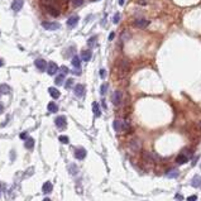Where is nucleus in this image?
<instances>
[{"instance_id": "nucleus-4", "label": "nucleus", "mask_w": 201, "mask_h": 201, "mask_svg": "<svg viewBox=\"0 0 201 201\" xmlns=\"http://www.w3.org/2000/svg\"><path fill=\"white\" fill-rule=\"evenodd\" d=\"M42 27L47 30H57V29L61 28L60 23H57V22H43Z\"/></svg>"}, {"instance_id": "nucleus-37", "label": "nucleus", "mask_w": 201, "mask_h": 201, "mask_svg": "<svg viewBox=\"0 0 201 201\" xmlns=\"http://www.w3.org/2000/svg\"><path fill=\"white\" fill-rule=\"evenodd\" d=\"M196 200H197V196L196 195H191V196L187 197V201H196Z\"/></svg>"}, {"instance_id": "nucleus-30", "label": "nucleus", "mask_w": 201, "mask_h": 201, "mask_svg": "<svg viewBox=\"0 0 201 201\" xmlns=\"http://www.w3.org/2000/svg\"><path fill=\"white\" fill-rule=\"evenodd\" d=\"M74 78H67V81H66V84H65V87L66 89H71L72 86H74Z\"/></svg>"}, {"instance_id": "nucleus-20", "label": "nucleus", "mask_w": 201, "mask_h": 201, "mask_svg": "<svg viewBox=\"0 0 201 201\" xmlns=\"http://www.w3.org/2000/svg\"><path fill=\"white\" fill-rule=\"evenodd\" d=\"M52 190H53V186H52V183L50 181H47V182H44L43 183V186H42V191L44 193H50Z\"/></svg>"}, {"instance_id": "nucleus-11", "label": "nucleus", "mask_w": 201, "mask_h": 201, "mask_svg": "<svg viewBox=\"0 0 201 201\" xmlns=\"http://www.w3.org/2000/svg\"><path fill=\"white\" fill-rule=\"evenodd\" d=\"M75 95L77 96V98H82L84 96V94H85V86L84 85H81V84H77L75 86Z\"/></svg>"}, {"instance_id": "nucleus-3", "label": "nucleus", "mask_w": 201, "mask_h": 201, "mask_svg": "<svg viewBox=\"0 0 201 201\" xmlns=\"http://www.w3.org/2000/svg\"><path fill=\"white\" fill-rule=\"evenodd\" d=\"M128 145H129V148L133 152H139L142 149V143H140V140L138 139V138H133V139H130L129 143H128Z\"/></svg>"}, {"instance_id": "nucleus-13", "label": "nucleus", "mask_w": 201, "mask_h": 201, "mask_svg": "<svg viewBox=\"0 0 201 201\" xmlns=\"http://www.w3.org/2000/svg\"><path fill=\"white\" fill-rule=\"evenodd\" d=\"M75 157L77 158V159H84L86 157V149L85 148H77V149L75 151Z\"/></svg>"}, {"instance_id": "nucleus-40", "label": "nucleus", "mask_w": 201, "mask_h": 201, "mask_svg": "<svg viewBox=\"0 0 201 201\" xmlns=\"http://www.w3.org/2000/svg\"><path fill=\"white\" fill-rule=\"evenodd\" d=\"M3 113H4V105L0 103V114H3Z\"/></svg>"}, {"instance_id": "nucleus-36", "label": "nucleus", "mask_w": 201, "mask_h": 201, "mask_svg": "<svg viewBox=\"0 0 201 201\" xmlns=\"http://www.w3.org/2000/svg\"><path fill=\"white\" fill-rule=\"evenodd\" d=\"M74 51H75V47H70V48H68V51H67V53H66V56H71V54L72 53H74Z\"/></svg>"}, {"instance_id": "nucleus-31", "label": "nucleus", "mask_w": 201, "mask_h": 201, "mask_svg": "<svg viewBox=\"0 0 201 201\" xmlns=\"http://www.w3.org/2000/svg\"><path fill=\"white\" fill-rule=\"evenodd\" d=\"M106 91H108V84H103L101 87H100V94H101V95H105Z\"/></svg>"}, {"instance_id": "nucleus-28", "label": "nucleus", "mask_w": 201, "mask_h": 201, "mask_svg": "<svg viewBox=\"0 0 201 201\" xmlns=\"http://www.w3.org/2000/svg\"><path fill=\"white\" fill-rule=\"evenodd\" d=\"M96 41H98V37H96V36H92L91 38H89V39H87V47L89 48H92L94 46H95Z\"/></svg>"}, {"instance_id": "nucleus-34", "label": "nucleus", "mask_w": 201, "mask_h": 201, "mask_svg": "<svg viewBox=\"0 0 201 201\" xmlns=\"http://www.w3.org/2000/svg\"><path fill=\"white\" fill-rule=\"evenodd\" d=\"M72 3H74L75 6H80L82 3H84V0H72Z\"/></svg>"}, {"instance_id": "nucleus-2", "label": "nucleus", "mask_w": 201, "mask_h": 201, "mask_svg": "<svg viewBox=\"0 0 201 201\" xmlns=\"http://www.w3.org/2000/svg\"><path fill=\"white\" fill-rule=\"evenodd\" d=\"M128 72H129V62H128L127 60L120 61V63H119V76L120 77H124Z\"/></svg>"}, {"instance_id": "nucleus-33", "label": "nucleus", "mask_w": 201, "mask_h": 201, "mask_svg": "<svg viewBox=\"0 0 201 201\" xmlns=\"http://www.w3.org/2000/svg\"><path fill=\"white\" fill-rule=\"evenodd\" d=\"M120 22V13H115V15H114V19H113V23L114 24H118Z\"/></svg>"}, {"instance_id": "nucleus-8", "label": "nucleus", "mask_w": 201, "mask_h": 201, "mask_svg": "<svg viewBox=\"0 0 201 201\" xmlns=\"http://www.w3.org/2000/svg\"><path fill=\"white\" fill-rule=\"evenodd\" d=\"M58 70H60V67L54 63V62H50V63L47 65V72L48 75H56Z\"/></svg>"}, {"instance_id": "nucleus-6", "label": "nucleus", "mask_w": 201, "mask_h": 201, "mask_svg": "<svg viewBox=\"0 0 201 201\" xmlns=\"http://www.w3.org/2000/svg\"><path fill=\"white\" fill-rule=\"evenodd\" d=\"M112 103L115 106L120 105V103H122V92L118 91V90H116V91H114L113 95H112Z\"/></svg>"}, {"instance_id": "nucleus-19", "label": "nucleus", "mask_w": 201, "mask_h": 201, "mask_svg": "<svg viewBox=\"0 0 201 201\" xmlns=\"http://www.w3.org/2000/svg\"><path fill=\"white\" fill-rule=\"evenodd\" d=\"M72 66H74L76 70H80V68H81V58L78 56L72 57Z\"/></svg>"}, {"instance_id": "nucleus-9", "label": "nucleus", "mask_w": 201, "mask_h": 201, "mask_svg": "<svg viewBox=\"0 0 201 201\" xmlns=\"http://www.w3.org/2000/svg\"><path fill=\"white\" fill-rule=\"evenodd\" d=\"M34 65H36V67L39 71H46V68H47V62L42 60V58H38V60L34 61Z\"/></svg>"}, {"instance_id": "nucleus-45", "label": "nucleus", "mask_w": 201, "mask_h": 201, "mask_svg": "<svg viewBox=\"0 0 201 201\" xmlns=\"http://www.w3.org/2000/svg\"><path fill=\"white\" fill-rule=\"evenodd\" d=\"M1 66H4V61H3L1 58H0V67H1Z\"/></svg>"}, {"instance_id": "nucleus-24", "label": "nucleus", "mask_w": 201, "mask_h": 201, "mask_svg": "<svg viewBox=\"0 0 201 201\" xmlns=\"http://www.w3.org/2000/svg\"><path fill=\"white\" fill-rule=\"evenodd\" d=\"M10 92V87L8 85H5V84H3V85H0V98H1L3 95H6V94H9Z\"/></svg>"}, {"instance_id": "nucleus-1", "label": "nucleus", "mask_w": 201, "mask_h": 201, "mask_svg": "<svg viewBox=\"0 0 201 201\" xmlns=\"http://www.w3.org/2000/svg\"><path fill=\"white\" fill-rule=\"evenodd\" d=\"M113 128H114V130L115 131H123V130H128L129 129V123H127V122H122V120H114V123H113Z\"/></svg>"}, {"instance_id": "nucleus-17", "label": "nucleus", "mask_w": 201, "mask_h": 201, "mask_svg": "<svg viewBox=\"0 0 201 201\" xmlns=\"http://www.w3.org/2000/svg\"><path fill=\"white\" fill-rule=\"evenodd\" d=\"M178 169H176V168H172V169H168L167 172H166V177L167 178H176V177H178Z\"/></svg>"}, {"instance_id": "nucleus-26", "label": "nucleus", "mask_w": 201, "mask_h": 201, "mask_svg": "<svg viewBox=\"0 0 201 201\" xmlns=\"http://www.w3.org/2000/svg\"><path fill=\"white\" fill-rule=\"evenodd\" d=\"M24 145H25L27 149H32V148L34 147V139L33 138H27L25 139V143H24Z\"/></svg>"}, {"instance_id": "nucleus-47", "label": "nucleus", "mask_w": 201, "mask_h": 201, "mask_svg": "<svg viewBox=\"0 0 201 201\" xmlns=\"http://www.w3.org/2000/svg\"><path fill=\"white\" fill-rule=\"evenodd\" d=\"M0 191H1V185H0Z\"/></svg>"}, {"instance_id": "nucleus-27", "label": "nucleus", "mask_w": 201, "mask_h": 201, "mask_svg": "<svg viewBox=\"0 0 201 201\" xmlns=\"http://www.w3.org/2000/svg\"><path fill=\"white\" fill-rule=\"evenodd\" d=\"M47 109H48V112H50V113H57L58 112V106H57V104H54V103L48 104Z\"/></svg>"}, {"instance_id": "nucleus-46", "label": "nucleus", "mask_w": 201, "mask_h": 201, "mask_svg": "<svg viewBox=\"0 0 201 201\" xmlns=\"http://www.w3.org/2000/svg\"><path fill=\"white\" fill-rule=\"evenodd\" d=\"M43 201H51V200H50V199H48V197H46V199H44Z\"/></svg>"}, {"instance_id": "nucleus-43", "label": "nucleus", "mask_w": 201, "mask_h": 201, "mask_svg": "<svg viewBox=\"0 0 201 201\" xmlns=\"http://www.w3.org/2000/svg\"><path fill=\"white\" fill-rule=\"evenodd\" d=\"M176 199H177V200H183V197L181 195H177V196H176Z\"/></svg>"}, {"instance_id": "nucleus-25", "label": "nucleus", "mask_w": 201, "mask_h": 201, "mask_svg": "<svg viewBox=\"0 0 201 201\" xmlns=\"http://www.w3.org/2000/svg\"><path fill=\"white\" fill-rule=\"evenodd\" d=\"M67 168H68V172H70L72 176H75V175H77V173H78V167L76 165H74V163H70Z\"/></svg>"}, {"instance_id": "nucleus-48", "label": "nucleus", "mask_w": 201, "mask_h": 201, "mask_svg": "<svg viewBox=\"0 0 201 201\" xmlns=\"http://www.w3.org/2000/svg\"><path fill=\"white\" fill-rule=\"evenodd\" d=\"M94 1H98V0H94Z\"/></svg>"}, {"instance_id": "nucleus-15", "label": "nucleus", "mask_w": 201, "mask_h": 201, "mask_svg": "<svg viewBox=\"0 0 201 201\" xmlns=\"http://www.w3.org/2000/svg\"><path fill=\"white\" fill-rule=\"evenodd\" d=\"M187 161H189V157L185 153H181L176 157V163H178V165H185V163H187Z\"/></svg>"}, {"instance_id": "nucleus-44", "label": "nucleus", "mask_w": 201, "mask_h": 201, "mask_svg": "<svg viewBox=\"0 0 201 201\" xmlns=\"http://www.w3.org/2000/svg\"><path fill=\"white\" fill-rule=\"evenodd\" d=\"M124 1L125 0H119V5H124Z\"/></svg>"}, {"instance_id": "nucleus-38", "label": "nucleus", "mask_w": 201, "mask_h": 201, "mask_svg": "<svg viewBox=\"0 0 201 201\" xmlns=\"http://www.w3.org/2000/svg\"><path fill=\"white\" fill-rule=\"evenodd\" d=\"M105 76H106V71L104 70V68H103V70H100V77H101V78H105Z\"/></svg>"}, {"instance_id": "nucleus-29", "label": "nucleus", "mask_w": 201, "mask_h": 201, "mask_svg": "<svg viewBox=\"0 0 201 201\" xmlns=\"http://www.w3.org/2000/svg\"><path fill=\"white\" fill-rule=\"evenodd\" d=\"M63 80H65V75H58L57 77H56V80H54V84L56 85H62L63 84Z\"/></svg>"}, {"instance_id": "nucleus-21", "label": "nucleus", "mask_w": 201, "mask_h": 201, "mask_svg": "<svg viewBox=\"0 0 201 201\" xmlns=\"http://www.w3.org/2000/svg\"><path fill=\"white\" fill-rule=\"evenodd\" d=\"M48 92H50V95H51L53 99H58V98L61 96V92L58 91L56 87H50V89H48Z\"/></svg>"}, {"instance_id": "nucleus-10", "label": "nucleus", "mask_w": 201, "mask_h": 201, "mask_svg": "<svg viewBox=\"0 0 201 201\" xmlns=\"http://www.w3.org/2000/svg\"><path fill=\"white\" fill-rule=\"evenodd\" d=\"M134 25L138 27V28H140V29H144V28H147V27L149 25V20H147V19H137L136 22H134Z\"/></svg>"}, {"instance_id": "nucleus-42", "label": "nucleus", "mask_w": 201, "mask_h": 201, "mask_svg": "<svg viewBox=\"0 0 201 201\" xmlns=\"http://www.w3.org/2000/svg\"><path fill=\"white\" fill-rule=\"evenodd\" d=\"M139 4H147V0H139Z\"/></svg>"}, {"instance_id": "nucleus-35", "label": "nucleus", "mask_w": 201, "mask_h": 201, "mask_svg": "<svg viewBox=\"0 0 201 201\" xmlns=\"http://www.w3.org/2000/svg\"><path fill=\"white\" fill-rule=\"evenodd\" d=\"M60 70L62 71V75H65V74H68V72H70V71H68V68L66 67V66H62V67H60Z\"/></svg>"}, {"instance_id": "nucleus-39", "label": "nucleus", "mask_w": 201, "mask_h": 201, "mask_svg": "<svg viewBox=\"0 0 201 201\" xmlns=\"http://www.w3.org/2000/svg\"><path fill=\"white\" fill-rule=\"evenodd\" d=\"M114 37H115V33H110V36H109V41H113L114 39Z\"/></svg>"}, {"instance_id": "nucleus-32", "label": "nucleus", "mask_w": 201, "mask_h": 201, "mask_svg": "<svg viewBox=\"0 0 201 201\" xmlns=\"http://www.w3.org/2000/svg\"><path fill=\"white\" fill-rule=\"evenodd\" d=\"M60 142L61 143H63V144H68V142H70V139H68V137H66V136H60Z\"/></svg>"}, {"instance_id": "nucleus-7", "label": "nucleus", "mask_w": 201, "mask_h": 201, "mask_svg": "<svg viewBox=\"0 0 201 201\" xmlns=\"http://www.w3.org/2000/svg\"><path fill=\"white\" fill-rule=\"evenodd\" d=\"M142 158H143V161L147 162V163H154V161H156V156L153 153H149V152H143Z\"/></svg>"}, {"instance_id": "nucleus-16", "label": "nucleus", "mask_w": 201, "mask_h": 201, "mask_svg": "<svg viewBox=\"0 0 201 201\" xmlns=\"http://www.w3.org/2000/svg\"><path fill=\"white\" fill-rule=\"evenodd\" d=\"M91 56H92V52L90 50H85V51L81 52V60L85 61V62H87V61L91 60Z\"/></svg>"}, {"instance_id": "nucleus-18", "label": "nucleus", "mask_w": 201, "mask_h": 201, "mask_svg": "<svg viewBox=\"0 0 201 201\" xmlns=\"http://www.w3.org/2000/svg\"><path fill=\"white\" fill-rule=\"evenodd\" d=\"M78 19H80V18H78L77 15H74V17H71V18L67 19V23H66V24H67V27L72 28V27H75L76 24L78 23Z\"/></svg>"}, {"instance_id": "nucleus-41", "label": "nucleus", "mask_w": 201, "mask_h": 201, "mask_svg": "<svg viewBox=\"0 0 201 201\" xmlns=\"http://www.w3.org/2000/svg\"><path fill=\"white\" fill-rule=\"evenodd\" d=\"M20 138H22V139H25L27 138V131H24V133L20 134Z\"/></svg>"}, {"instance_id": "nucleus-22", "label": "nucleus", "mask_w": 201, "mask_h": 201, "mask_svg": "<svg viewBox=\"0 0 201 201\" xmlns=\"http://www.w3.org/2000/svg\"><path fill=\"white\" fill-rule=\"evenodd\" d=\"M92 113L95 116H101V110H100V106L98 103H92Z\"/></svg>"}, {"instance_id": "nucleus-12", "label": "nucleus", "mask_w": 201, "mask_h": 201, "mask_svg": "<svg viewBox=\"0 0 201 201\" xmlns=\"http://www.w3.org/2000/svg\"><path fill=\"white\" fill-rule=\"evenodd\" d=\"M23 4H24L23 0H14V1L12 3V9L14 10V12L18 13L19 10L23 8Z\"/></svg>"}, {"instance_id": "nucleus-23", "label": "nucleus", "mask_w": 201, "mask_h": 201, "mask_svg": "<svg viewBox=\"0 0 201 201\" xmlns=\"http://www.w3.org/2000/svg\"><path fill=\"white\" fill-rule=\"evenodd\" d=\"M191 186H192V187H196V189H197V187H200V186H201V177H200L199 175H196L195 177L192 178V181H191Z\"/></svg>"}, {"instance_id": "nucleus-14", "label": "nucleus", "mask_w": 201, "mask_h": 201, "mask_svg": "<svg viewBox=\"0 0 201 201\" xmlns=\"http://www.w3.org/2000/svg\"><path fill=\"white\" fill-rule=\"evenodd\" d=\"M46 8V12L48 14L53 15V17H58L60 15V10L57 9V6H44Z\"/></svg>"}, {"instance_id": "nucleus-5", "label": "nucleus", "mask_w": 201, "mask_h": 201, "mask_svg": "<svg viewBox=\"0 0 201 201\" xmlns=\"http://www.w3.org/2000/svg\"><path fill=\"white\" fill-rule=\"evenodd\" d=\"M54 123H56V127L58 129H65V128L67 127V120H66V116H63V115L57 116L56 120H54Z\"/></svg>"}]
</instances>
